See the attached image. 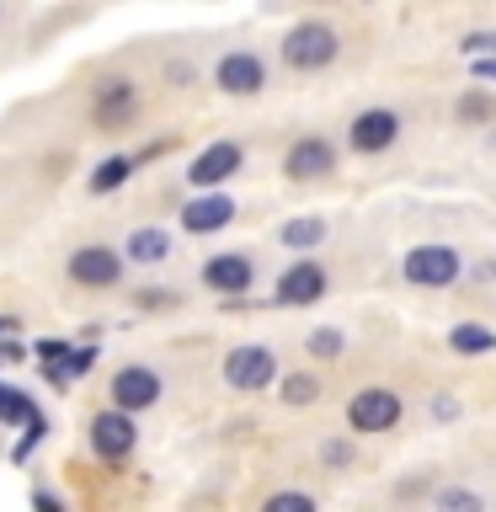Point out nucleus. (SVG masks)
Returning <instances> with one entry per match:
<instances>
[{"label": "nucleus", "mask_w": 496, "mask_h": 512, "mask_svg": "<svg viewBox=\"0 0 496 512\" xmlns=\"http://www.w3.org/2000/svg\"><path fill=\"white\" fill-rule=\"evenodd\" d=\"M128 176H134V160L112 155V160H102V166H96V176H91V192H112V187H123Z\"/></svg>", "instance_id": "6ab92c4d"}, {"label": "nucleus", "mask_w": 496, "mask_h": 512, "mask_svg": "<svg viewBox=\"0 0 496 512\" xmlns=\"http://www.w3.org/2000/svg\"><path fill=\"white\" fill-rule=\"evenodd\" d=\"M240 144L235 139H219V144H208V150L187 166V182H198V187H219V182H230V176L240 171Z\"/></svg>", "instance_id": "6e6552de"}, {"label": "nucleus", "mask_w": 496, "mask_h": 512, "mask_svg": "<svg viewBox=\"0 0 496 512\" xmlns=\"http://www.w3.org/2000/svg\"><path fill=\"white\" fill-rule=\"evenodd\" d=\"M166 230H155V224H144V230H134L128 235V256H134V262H166Z\"/></svg>", "instance_id": "dca6fc26"}, {"label": "nucleus", "mask_w": 496, "mask_h": 512, "mask_svg": "<svg viewBox=\"0 0 496 512\" xmlns=\"http://www.w3.org/2000/svg\"><path fill=\"white\" fill-rule=\"evenodd\" d=\"M0 422H38V411H32V400L22 390H11V384H0Z\"/></svg>", "instance_id": "aec40b11"}, {"label": "nucleus", "mask_w": 496, "mask_h": 512, "mask_svg": "<svg viewBox=\"0 0 496 512\" xmlns=\"http://www.w3.org/2000/svg\"><path fill=\"white\" fill-rule=\"evenodd\" d=\"M262 80H267V70H262V59H256V54H224L219 59V86L230 96L262 91Z\"/></svg>", "instance_id": "4468645a"}, {"label": "nucleus", "mask_w": 496, "mask_h": 512, "mask_svg": "<svg viewBox=\"0 0 496 512\" xmlns=\"http://www.w3.org/2000/svg\"><path fill=\"white\" fill-rule=\"evenodd\" d=\"M331 59H336V32L326 22H299L283 38V64H294V70H326Z\"/></svg>", "instance_id": "f257e3e1"}, {"label": "nucleus", "mask_w": 496, "mask_h": 512, "mask_svg": "<svg viewBox=\"0 0 496 512\" xmlns=\"http://www.w3.org/2000/svg\"><path fill=\"white\" fill-rule=\"evenodd\" d=\"M459 278V251L454 246H416L406 256V283L416 288H448Z\"/></svg>", "instance_id": "f03ea898"}, {"label": "nucleus", "mask_w": 496, "mask_h": 512, "mask_svg": "<svg viewBox=\"0 0 496 512\" xmlns=\"http://www.w3.org/2000/svg\"><path fill=\"white\" fill-rule=\"evenodd\" d=\"M112 400H118V411L123 416H134V411H144V406H155L160 400V379L150 374V368H118L112 374Z\"/></svg>", "instance_id": "1a4fd4ad"}, {"label": "nucleus", "mask_w": 496, "mask_h": 512, "mask_svg": "<svg viewBox=\"0 0 496 512\" xmlns=\"http://www.w3.org/2000/svg\"><path fill=\"white\" fill-rule=\"evenodd\" d=\"M128 112H134V86H128V80H107L102 96H96V118L118 123V118H128Z\"/></svg>", "instance_id": "2eb2a0df"}, {"label": "nucleus", "mask_w": 496, "mask_h": 512, "mask_svg": "<svg viewBox=\"0 0 496 512\" xmlns=\"http://www.w3.org/2000/svg\"><path fill=\"white\" fill-rule=\"evenodd\" d=\"M448 347L464 352V358H480V352L496 347V331L491 326H454V331H448Z\"/></svg>", "instance_id": "f3484780"}, {"label": "nucleus", "mask_w": 496, "mask_h": 512, "mask_svg": "<svg viewBox=\"0 0 496 512\" xmlns=\"http://www.w3.org/2000/svg\"><path fill=\"white\" fill-rule=\"evenodd\" d=\"M203 283L214 288V294H246V288H251V256H240V251L208 256Z\"/></svg>", "instance_id": "f8f14e48"}, {"label": "nucleus", "mask_w": 496, "mask_h": 512, "mask_svg": "<svg viewBox=\"0 0 496 512\" xmlns=\"http://www.w3.org/2000/svg\"><path fill=\"white\" fill-rule=\"evenodd\" d=\"M304 347H310L315 358H336V352H342V331H331V326H326V331H315Z\"/></svg>", "instance_id": "b1692460"}, {"label": "nucleus", "mask_w": 496, "mask_h": 512, "mask_svg": "<svg viewBox=\"0 0 496 512\" xmlns=\"http://www.w3.org/2000/svg\"><path fill=\"white\" fill-rule=\"evenodd\" d=\"M0 331H11V320H6V315H0Z\"/></svg>", "instance_id": "cd10ccee"}, {"label": "nucleus", "mask_w": 496, "mask_h": 512, "mask_svg": "<svg viewBox=\"0 0 496 512\" xmlns=\"http://www.w3.org/2000/svg\"><path fill=\"white\" fill-rule=\"evenodd\" d=\"M315 395H320V379L315 374H288L283 379V400H288V406H310Z\"/></svg>", "instance_id": "412c9836"}, {"label": "nucleus", "mask_w": 496, "mask_h": 512, "mask_svg": "<svg viewBox=\"0 0 496 512\" xmlns=\"http://www.w3.org/2000/svg\"><path fill=\"white\" fill-rule=\"evenodd\" d=\"M347 422L358 432H390L400 422V395H390V390H358L347 400Z\"/></svg>", "instance_id": "20e7f679"}, {"label": "nucleus", "mask_w": 496, "mask_h": 512, "mask_svg": "<svg viewBox=\"0 0 496 512\" xmlns=\"http://www.w3.org/2000/svg\"><path fill=\"white\" fill-rule=\"evenodd\" d=\"M459 118H491V96H480V91H470V96H464V102H459Z\"/></svg>", "instance_id": "393cba45"}, {"label": "nucleus", "mask_w": 496, "mask_h": 512, "mask_svg": "<svg viewBox=\"0 0 496 512\" xmlns=\"http://www.w3.org/2000/svg\"><path fill=\"white\" fill-rule=\"evenodd\" d=\"M438 507L443 512H486V502L475 491H438Z\"/></svg>", "instance_id": "5701e85b"}, {"label": "nucleus", "mask_w": 496, "mask_h": 512, "mask_svg": "<svg viewBox=\"0 0 496 512\" xmlns=\"http://www.w3.org/2000/svg\"><path fill=\"white\" fill-rule=\"evenodd\" d=\"M326 240V219H288L283 224V246H294V251H310Z\"/></svg>", "instance_id": "a211bd4d"}, {"label": "nucleus", "mask_w": 496, "mask_h": 512, "mask_svg": "<svg viewBox=\"0 0 496 512\" xmlns=\"http://www.w3.org/2000/svg\"><path fill=\"white\" fill-rule=\"evenodd\" d=\"M70 278L86 283V288H112V283L123 278V256L107 251V246H80L70 256Z\"/></svg>", "instance_id": "0eeeda50"}, {"label": "nucleus", "mask_w": 496, "mask_h": 512, "mask_svg": "<svg viewBox=\"0 0 496 512\" xmlns=\"http://www.w3.org/2000/svg\"><path fill=\"white\" fill-rule=\"evenodd\" d=\"M283 171L294 176V182H315V176L336 171V150L326 139H294V144H288V155H283Z\"/></svg>", "instance_id": "9d476101"}, {"label": "nucleus", "mask_w": 496, "mask_h": 512, "mask_svg": "<svg viewBox=\"0 0 496 512\" xmlns=\"http://www.w3.org/2000/svg\"><path fill=\"white\" fill-rule=\"evenodd\" d=\"M235 219V203L224 198V192H208V198H192L182 208V224H187V235H214L224 230V224Z\"/></svg>", "instance_id": "ddd939ff"}, {"label": "nucleus", "mask_w": 496, "mask_h": 512, "mask_svg": "<svg viewBox=\"0 0 496 512\" xmlns=\"http://www.w3.org/2000/svg\"><path fill=\"white\" fill-rule=\"evenodd\" d=\"M272 374H278L272 347H235L224 358V384H235V390H262V384H272Z\"/></svg>", "instance_id": "7ed1b4c3"}, {"label": "nucleus", "mask_w": 496, "mask_h": 512, "mask_svg": "<svg viewBox=\"0 0 496 512\" xmlns=\"http://www.w3.org/2000/svg\"><path fill=\"white\" fill-rule=\"evenodd\" d=\"M326 294V267L320 262H294L278 278V304H315Z\"/></svg>", "instance_id": "9b49d317"}, {"label": "nucleus", "mask_w": 496, "mask_h": 512, "mask_svg": "<svg viewBox=\"0 0 496 512\" xmlns=\"http://www.w3.org/2000/svg\"><path fill=\"white\" fill-rule=\"evenodd\" d=\"M134 438H139V427H134V416H123V411H102L91 422V448L102 459H128L134 454Z\"/></svg>", "instance_id": "423d86ee"}, {"label": "nucleus", "mask_w": 496, "mask_h": 512, "mask_svg": "<svg viewBox=\"0 0 496 512\" xmlns=\"http://www.w3.org/2000/svg\"><path fill=\"white\" fill-rule=\"evenodd\" d=\"M395 139H400V118L390 107H368L352 118V150L358 155H379V150H390Z\"/></svg>", "instance_id": "39448f33"}, {"label": "nucleus", "mask_w": 496, "mask_h": 512, "mask_svg": "<svg viewBox=\"0 0 496 512\" xmlns=\"http://www.w3.org/2000/svg\"><path fill=\"white\" fill-rule=\"evenodd\" d=\"M38 352L48 358V368H54V363H70V358H75V352H70V342H38Z\"/></svg>", "instance_id": "a878e982"}, {"label": "nucleus", "mask_w": 496, "mask_h": 512, "mask_svg": "<svg viewBox=\"0 0 496 512\" xmlns=\"http://www.w3.org/2000/svg\"><path fill=\"white\" fill-rule=\"evenodd\" d=\"M32 507H38V512H59V502H54L48 491H38V496H32Z\"/></svg>", "instance_id": "bb28decb"}, {"label": "nucleus", "mask_w": 496, "mask_h": 512, "mask_svg": "<svg viewBox=\"0 0 496 512\" xmlns=\"http://www.w3.org/2000/svg\"><path fill=\"white\" fill-rule=\"evenodd\" d=\"M262 512H315V502L304 491H278V496H267Z\"/></svg>", "instance_id": "4be33fe9"}]
</instances>
